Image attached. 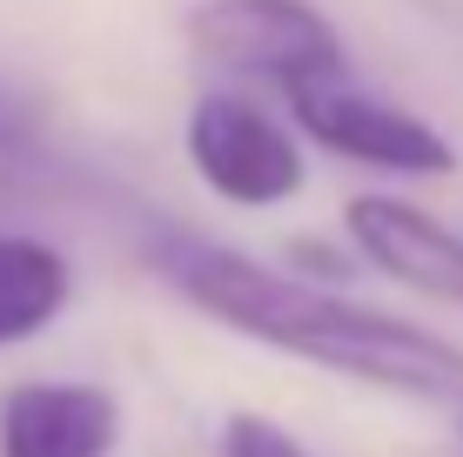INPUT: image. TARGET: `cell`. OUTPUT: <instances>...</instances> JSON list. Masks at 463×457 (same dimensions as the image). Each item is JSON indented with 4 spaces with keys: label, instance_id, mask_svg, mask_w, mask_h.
I'll return each mask as SVG.
<instances>
[{
    "label": "cell",
    "instance_id": "obj_1",
    "mask_svg": "<svg viewBox=\"0 0 463 457\" xmlns=\"http://www.w3.org/2000/svg\"><path fill=\"white\" fill-rule=\"evenodd\" d=\"M148 262L202 317L242 329L269 350H289L316 370H336L349 384L390 390V397H410V404L463 411V350L437 329L403 323L370 303H349V296L323 290L309 276L262 270V262L235 256L222 243H202V235H155Z\"/></svg>",
    "mask_w": 463,
    "mask_h": 457
},
{
    "label": "cell",
    "instance_id": "obj_2",
    "mask_svg": "<svg viewBox=\"0 0 463 457\" xmlns=\"http://www.w3.org/2000/svg\"><path fill=\"white\" fill-rule=\"evenodd\" d=\"M188 47L209 68L282 94L349 74L329 14H316L309 0H202L188 14Z\"/></svg>",
    "mask_w": 463,
    "mask_h": 457
},
{
    "label": "cell",
    "instance_id": "obj_3",
    "mask_svg": "<svg viewBox=\"0 0 463 457\" xmlns=\"http://www.w3.org/2000/svg\"><path fill=\"white\" fill-rule=\"evenodd\" d=\"M188 168L235 209H276L302 188V148L249 94H202L188 108Z\"/></svg>",
    "mask_w": 463,
    "mask_h": 457
},
{
    "label": "cell",
    "instance_id": "obj_4",
    "mask_svg": "<svg viewBox=\"0 0 463 457\" xmlns=\"http://www.w3.org/2000/svg\"><path fill=\"white\" fill-rule=\"evenodd\" d=\"M289 115L309 141H323L329 155L363 168H383V176H450L457 148L443 141V129H430L423 115H403V108L363 94L349 74L336 81H316L289 94Z\"/></svg>",
    "mask_w": 463,
    "mask_h": 457
},
{
    "label": "cell",
    "instance_id": "obj_5",
    "mask_svg": "<svg viewBox=\"0 0 463 457\" xmlns=\"http://www.w3.org/2000/svg\"><path fill=\"white\" fill-rule=\"evenodd\" d=\"M343 229L363 249V262L383 270L390 282H403L417 296H437V303H463V235L443 229L437 215H423L417 202L356 195L343 209Z\"/></svg>",
    "mask_w": 463,
    "mask_h": 457
},
{
    "label": "cell",
    "instance_id": "obj_6",
    "mask_svg": "<svg viewBox=\"0 0 463 457\" xmlns=\"http://www.w3.org/2000/svg\"><path fill=\"white\" fill-rule=\"evenodd\" d=\"M121 411L94 384H14L0 397V457H115Z\"/></svg>",
    "mask_w": 463,
    "mask_h": 457
},
{
    "label": "cell",
    "instance_id": "obj_7",
    "mask_svg": "<svg viewBox=\"0 0 463 457\" xmlns=\"http://www.w3.org/2000/svg\"><path fill=\"white\" fill-rule=\"evenodd\" d=\"M74 270L34 235H0V343H27L68 309Z\"/></svg>",
    "mask_w": 463,
    "mask_h": 457
},
{
    "label": "cell",
    "instance_id": "obj_8",
    "mask_svg": "<svg viewBox=\"0 0 463 457\" xmlns=\"http://www.w3.org/2000/svg\"><path fill=\"white\" fill-rule=\"evenodd\" d=\"M222 457H309L296 444L289 431H282V424H269V417H229L222 424Z\"/></svg>",
    "mask_w": 463,
    "mask_h": 457
},
{
    "label": "cell",
    "instance_id": "obj_9",
    "mask_svg": "<svg viewBox=\"0 0 463 457\" xmlns=\"http://www.w3.org/2000/svg\"><path fill=\"white\" fill-rule=\"evenodd\" d=\"M41 135V108L27 101L21 88H0V155H14V148H27V141Z\"/></svg>",
    "mask_w": 463,
    "mask_h": 457
}]
</instances>
